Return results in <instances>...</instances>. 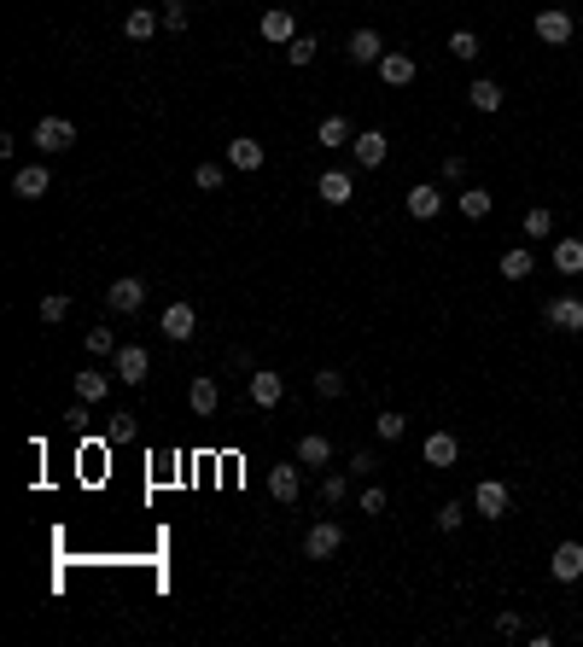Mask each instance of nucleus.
<instances>
[{
    "instance_id": "1",
    "label": "nucleus",
    "mask_w": 583,
    "mask_h": 647,
    "mask_svg": "<svg viewBox=\"0 0 583 647\" xmlns=\"http://www.w3.org/2000/svg\"><path fill=\"white\" fill-rule=\"evenodd\" d=\"M77 146V123L70 117H41L35 123V152H70Z\"/></svg>"
},
{
    "instance_id": "2",
    "label": "nucleus",
    "mask_w": 583,
    "mask_h": 647,
    "mask_svg": "<svg viewBox=\"0 0 583 647\" xmlns=\"http://www.w3.org/2000/svg\"><path fill=\"white\" fill-rule=\"evenodd\" d=\"M542 321L560 333H583V297L566 292V297H549V309H542Z\"/></svg>"
},
{
    "instance_id": "3",
    "label": "nucleus",
    "mask_w": 583,
    "mask_h": 647,
    "mask_svg": "<svg viewBox=\"0 0 583 647\" xmlns=\"http://www.w3.org/2000/svg\"><path fill=\"white\" fill-rule=\"evenodd\" d=\"M111 373H117V379H129V385H141L146 373H152V356H146L141 344H117V356H111Z\"/></svg>"
},
{
    "instance_id": "4",
    "label": "nucleus",
    "mask_w": 583,
    "mask_h": 647,
    "mask_svg": "<svg viewBox=\"0 0 583 647\" xmlns=\"http://www.w3.org/2000/svg\"><path fill=\"white\" fill-rule=\"evenodd\" d=\"M105 304L117 309V315H134V309L146 304V280H134V275H123V280H111L105 286Z\"/></svg>"
},
{
    "instance_id": "5",
    "label": "nucleus",
    "mask_w": 583,
    "mask_h": 647,
    "mask_svg": "<svg viewBox=\"0 0 583 647\" xmlns=\"http://www.w3.org/2000/svg\"><path fill=\"white\" fill-rule=\"evenodd\" d=\"M158 327H164V339H169V344H187L193 333H198V315H193V304H169L164 315H158Z\"/></svg>"
},
{
    "instance_id": "6",
    "label": "nucleus",
    "mask_w": 583,
    "mask_h": 647,
    "mask_svg": "<svg viewBox=\"0 0 583 647\" xmlns=\"http://www.w3.org/2000/svg\"><path fill=\"white\" fill-rule=\"evenodd\" d=\"M344 549V531L332 525V519H321V525H309V537H304V554L309 560H332Z\"/></svg>"
},
{
    "instance_id": "7",
    "label": "nucleus",
    "mask_w": 583,
    "mask_h": 647,
    "mask_svg": "<svg viewBox=\"0 0 583 647\" xmlns=\"http://www.w3.org/2000/svg\"><path fill=\"white\" fill-rule=\"evenodd\" d=\"M473 507H478L485 519H507V507H514V496H507V484H502V478H485V484L473 490Z\"/></svg>"
},
{
    "instance_id": "8",
    "label": "nucleus",
    "mask_w": 583,
    "mask_h": 647,
    "mask_svg": "<svg viewBox=\"0 0 583 647\" xmlns=\"http://www.w3.org/2000/svg\"><path fill=\"white\" fill-rule=\"evenodd\" d=\"M245 391H251L257 408H275L280 396H287V379H280L275 368H251V385H245Z\"/></svg>"
},
{
    "instance_id": "9",
    "label": "nucleus",
    "mask_w": 583,
    "mask_h": 647,
    "mask_svg": "<svg viewBox=\"0 0 583 647\" xmlns=\"http://www.w3.org/2000/svg\"><path fill=\"white\" fill-rule=\"evenodd\" d=\"M351 152H356V164H362V169H379V164H386V152H391V141L379 129H362L351 141Z\"/></svg>"
},
{
    "instance_id": "10",
    "label": "nucleus",
    "mask_w": 583,
    "mask_h": 647,
    "mask_svg": "<svg viewBox=\"0 0 583 647\" xmlns=\"http://www.w3.org/2000/svg\"><path fill=\"white\" fill-rule=\"evenodd\" d=\"M549 571H554L560 583H578V578H583V542H560V549L549 554Z\"/></svg>"
},
{
    "instance_id": "11",
    "label": "nucleus",
    "mask_w": 583,
    "mask_h": 647,
    "mask_svg": "<svg viewBox=\"0 0 583 647\" xmlns=\"http://www.w3.org/2000/svg\"><path fill=\"white\" fill-rule=\"evenodd\" d=\"M344 53H351V65H379V59H386V41H379V30H356Z\"/></svg>"
},
{
    "instance_id": "12",
    "label": "nucleus",
    "mask_w": 583,
    "mask_h": 647,
    "mask_svg": "<svg viewBox=\"0 0 583 647\" xmlns=\"http://www.w3.org/2000/svg\"><path fill=\"white\" fill-rule=\"evenodd\" d=\"M537 35H542V41H549V47H566V41H572V18H566L560 6L537 12Z\"/></svg>"
},
{
    "instance_id": "13",
    "label": "nucleus",
    "mask_w": 583,
    "mask_h": 647,
    "mask_svg": "<svg viewBox=\"0 0 583 647\" xmlns=\"http://www.w3.org/2000/svg\"><path fill=\"white\" fill-rule=\"evenodd\" d=\"M420 455H426V467H455L461 443H455V432H432V438L420 443Z\"/></svg>"
},
{
    "instance_id": "14",
    "label": "nucleus",
    "mask_w": 583,
    "mask_h": 647,
    "mask_svg": "<svg viewBox=\"0 0 583 647\" xmlns=\"http://www.w3.org/2000/svg\"><path fill=\"white\" fill-rule=\"evenodd\" d=\"M414 59H408V53H386V59H379V82H386V88H408V82H414Z\"/></svg>"
},
{
    "instance_id": "15",
    "label": "nucleus",
    "mask_w": 583,
    "mask_h": 647,
    "mask_svg": "<svg viewBox=\"0 0 583 647\" xmlns=\"http://www.w3.org/2000/svg\"><path fill=\"white\" fill-rule=\"evenodd\" d=\"M158 23H164V18H158L152 6H129V18H123V35H129V41H152Z\"/></svg>"
},
{
    "instance_id": "16",
    "label": "nucleus",
    "mask_w": 583,
    "mask_h": 647,
    "mask_svg": "<svg viewBox=\"0 0 583 647\" xmlns=\"http://www.w3.org/2000/svg\"><path fill=\"white\" fill-rule=\"evenodd\" d=\"M315 193H321V205H351V193H356V181L344 176V169H327V176L315 181Z\"/></svg>"
},
{
    "instance_id": "17",
    "label": "nucleus",
    "mask_w": 583,
    "mask_h": 647,
    "mask_svg": "<svg viewBox=\"0 0 583 647\" xmlns=\"http://www.w3.org/2000/svg\"><path fill=\"white\" fill-rule=\"evenodd\" d=\"M438 210H443V193H438V187H408V216H414V222H432Z\"/></svg>"
},
{
    "instance_id": "18",
    "label": "nucleus",
    "mask_w": 583,
    "mask_h": 647,
    "mask_svg": "<svg viewBox=\"0 0 583 647\" xmlns=\"http://www.w3.org/2000/svg\"><path fill=\"white\" fill-rule=\"evenodd\" d=\"M327 461H332V443L321 432H304L297 438V467H327Z\"/></svg>"
},
{
    "instance_id": "19",
    "label": "nucleus",
    "mask_w": 583,
    "mask_h": 647,
    "mask_svg": "<svg viewBox=\"0 0 583 647\" xmlns=\"http://www.w3.org/2000/svg\"><path fill=\"white\" fill-rule=\"evenodd\" d=\"M228 164L233 169H263V141H251V134L228 141Z\"/></svg>"
},
{
    "instance_id": "20",
    "label": "nucleus",
    "mask_w": 583,
    "mask_h": 647,
    "mask_svg": "<svg viewBox=\"0 0 583 647\" xmlns=\"http://www.w3.org/2000/svg\"><path fill=\"white\" fill-rule=\"evenodd\" d=\"M187 403H193V415H216V403H222V385L210 379V373H198V379H193V391H187Z\"/></svg>"
},
{
    "instance_id": "21",
    "label": "nucleus",
    "mask_w": 583,
    "mask_h": 647,
    "mask_svg": "<svg viewBox=\"0 0 583 647\" xmlns=\"http://www.w3.org/2000/svg\"><path fill=\"white\" fill-rule=\"evenodd\" d=\"M105 391H111V373H99V368L77 373V403H105Z\"/></svg>"
},
{
    "instance_id": "22",
    "label": "nucleus",
    "mask_w": 583,
    "mask_h": 647,
    "mask_svg": "<svg viewBox=\"0 0 583 647\" xmlns=\"http://www.w3.org/2000/svg\"><path fill=\"white\" fill-rule=\"evenodd\" d=\"M297 490H304L297 467H269V496H275V502H297Z\"/></svg>"
},
{
    "instance_id": "23",
    "label": "nucleus",
    "mask_w": 583,
    "mask_h": 647,
    "mask_svg": "<svg viewBox=\"0 0 583 647\" xmlns=\"http://www.w3.org/2000/svg\"><path fill=\"white\" fill-rule=\"evenodd\" d=\"M47 187H53V176H47L41 164H30V169H18V176H12V193H18V198H41Z\"/></svg>"
},
{
    "instance_id": "24",
    "label": "nucleus",
    "mask_w": 583,
    "mask_h": 647,
    "mask_svg": "<svg viewBox=\"0 0 583 647\" xmlns=\"http://www.w3.org/2000/svg\"><path fill=\"white\" fill-rule=\"evenodd\" d=\"M257 30H263V41H297V23H292V12H263V23H257Z\"/></svg>"
},
{
    "instance_id": "25",
    "label": "nucleus",
    "mask_w": 583,
    "mask_h": 647,
    "mask_svg": "<svg viewBox=\"0 0 583 647\" xmlns=\"http://www.w3.org/2000/svg\"><path fill=\"white\" fill-rule=\"evenodd\" d=\"M351 141H356V134H351V123H344L339 111H332V117H321V129H315V146H327V152H332V146H351Z\"/></svg>"
},
{
    "instance_id": "26",
    "label": "nucleus",
    "mask_w": 583,
    "mask_h": 647,
    "mask_svg": "<svg viewBox=\"0 0 583 647\" xmlns=\"http://www.w3.org/2000/svg\"><path fill=\"white\" fill-rule=\"evenodd\" d=\"M554 269L560 275H583V240H554Z\"/></svg>"
},
{
    "instance_id": "27",
    "label": "nucleus",
    "mask_w": 583,
    "mask_h": 647,
    "mask_svg": "<svg viewBox=\"0 0 583 647\" xmlns=\"http://www.w3.org/2000/svg\"><path fill=\"white\" fill-rule=\"evenodd\" d=\"M467 99H473L478 111H502V82H490V77H478L473 88H467Z\"/></svg>"
},
{
    "instance_id": "28",
    "label": "nucleus",
    "mask_w": 583,
    "mask_h": 647,
    "mask_svg": "<svg viewBox=\"0 0 583 647\" xmlns=\"http://www.w3.org/2000/svg\"><path fill=\"white\" fill-rule=\"evenodd\" d=\"M531 269H537V257H531L525 245H514V251H502V275H507V280H525Z\"/></svg>"
},
{
    "instance_id": "29",
    "label": "nucleus",
    "mask_w": 583,
    "mask_h": 647,
    "mask_svg": "<svg viewBox=\"0 0 583 647\" xmlns=\"http://www.w3.org/2000/svg\"><path fill=\"white\" fill-rule=\"evenodd\" d=\"M461 216L467 222H485L490 216V193H485V187H467V193H461Z\"/></svg>"
},
{
    "instance_id": "30",
    "label": "nucleus",
    "mask_w": 583,
    "mask_h": 647,
    "mask_svg": "<svg viewBox=\"0 0 583 647\" xmlns=\"http://www.w3.org/2000/svg\"><path fill=\"white\" fill-rule=\"evenodd\" d=\"M65 315H70V297H65V292H47V297H41V321H47V327H59Z\"/></svg>"
},
{
    "instance_id": "31",
    "label": "nucleus",
    "mask_w": 583,
    "mask_h": 647,
    "mask_svg": "<svg viewBox=\"0 0 583 647\" xmlns=\"http://www.w3.org/2000/svg\"><path fill=\"white\" fill-rule=\"evenodd\" d=\"M374 432H379V438H386V443H396V438H403V432H408V420L396 415V408H386V415L374 420Z\"/></svg>"
},
{
    "instance_id": "32",
    "label": "nucleus",
    "mask_w": 583,
    "mask_h": 647,
    "mask_svg": "<svg viewBox=\"0 0 583 647\" xmlns=\"http://www.w3.org/2000/svg\"><path fill=\"white\" fill-rule=\"evenodd\" d=\"M525 233H531V240H549V233H554V216H549V210H525Z\"/></svg>"
},
{
    "instance_id": "33",
    "label": "nucleus",
    "mask_w": 583,
    "mask_h": 647,
    "mask_svg": "<svg viewBox=\"0 0 583 647\" xmlns=\"http://www.w3.org/2000/svg\"><path fill=\"white\" fill-rule=\"evenodd\" d=\"M344 496H351V478H344V472H332V478L321 484V502H327V507H339Z\"/></svg>"
},
{
    "instance_id": "34",
    "label": "nucleus",
    "mask_w": 583,
    "mask_h": 647,
    "mask_svg": "<svg viewBox=\"0 0 583 647\" xmlns=\"http://www.w3.org/2000/svg\"><path fill=\"white\" fill-rule=\"evenodd\" d=\"M450 53H455V59H478V35H473V30H455V35H450Z\"/></svg>"
},
{
    "instance_id": "35",
    "label": "nucleus",
    "mask_w": 583,
    "mask_h": 647,
    "mask_svg": "<svg viewBox=\"0 0 583 647\" xmlns=\"http://www.w3.org/2000/svg\"><path fill=\"white\" fill-rule=\"evenodd\" d=\"M315 391H321V396H344V373H339V368H321V373H315Z\"/></svg>"
},
{
    "instance_id": "36",
    "label": "nucleus",
    "mask_w": 583,
    "mask_h": 647,
    "mask_svg": "<svg viewBox=\"0 0 583 647\" xmlns=\"http://www.w3.org/2000/svg\"><path fill=\"white\" fill-rule=\"evenodd\" d=\"M88 351H94V356H117V339H111V327H88Z\"/></svg>"
},
{
    "instance_id": "37",
    "label": "nucleus",
    "mask_w": 583,
    "mask_h": 647,
    "mask_svg": "<svg viewBox=\"0 0 583 647\" xmlns=\"http://www.w3.org/2000/svg\"><path fill=\"white\" fill-rule=\"evenodd\" d=\"M287 59H292V65H309V59H315V35H297V41H287Z\"/></svg>"
},
{
    "instance_id": "38",
    "label": "nucleus",
    "mask_w": 583,
    "mask_h": 647,
    "mask_svg": "<svg viewBox=\"0 0 583 647\" xmlns=\"http://www.w3.org/2000/svg\"><path fill=\"white\" fill-rule=\"evenodd\" d=\"M193 187H198V193H216V187H222V169H216V164H198V169H193Z\"/></svg>"
},
{
    "instance_id": "39",
    "label": "nucleus",
    "mask_w": 583,
    "mask_h": 647,
    "mask_svg": "<svg viewBox=\"0 0 583 647\" xmlns=\"http://www.w3.org/2000/svg\"><path fill=\"white\" fill-rule=\"evenodd\" d=\"M461 519H467L461 502H443V507H438V531H461Z\"/></svg>"
},
{
    "instance_id": "40",
    "label": "nucleus",
    "mask_w": 583,
    "mask_h": 647,
    "mask_svg": "<svg viewBox=\"0 0 583 647\" xmlns=\"http://www.w3.org/2000/svg\"><path fill=\"white\" fill-rule=\"evenodd\" d=\"M362 514H386V490H379V484L362 490Z\"/></svg>"
},
{
    "instance_id": "41",
    "label": "nucleus",
    "mask_w": 583,
    "mask_h": 647,
    "mask_svg": "<svg viewBox=\"0 0 583 647\" xmlns=\"http://www.w3.org/2000/svg\"><path fill=\"white\" fill-rule=\"evenodd\" d=\"M461 176H467V158L450 152V158H443V181H461Z\"/></svg>"
},
{
    "instance_id": "42",
    "label": "nucleus",
    "mask_w": 583,
    "mask_h": 647,
    "mask_svg": "<svg viewBox=\"0 0 583 647\" xmlns=\"http://www.w3.org/2000/svg\"><path fill=\"white\" fill-rule=\"evenodd\" d=\"M164 30H176V35L187 30V6H164Z\"/></svg>"
},
{
    "instance_id": "43",
    "label": "nucleus",
    "mask_w": 583,
    "mask_h": 647,
    "mask_svg": "<svg viewBox=\"0 0 583 647\" xmlns=\"http://www.w3.org/2000/svg\"><path fill=\"white\" fill-rule=\"evenodd\" d=\"M496 630H502V636H519V630H525V618H519V613H502V618H496Z\"/></svg>"
},
{
    "instance_id": "44",
    "label": "nucleus",
    "mask_w": 583,
    "mask_h": 647,
    "mask_svg": "<svg viewBox=\"0 0 583 647\" xmlns=\"http://www.w3.org/2000/svg\"><path fill=\"white\" fill-rule=\"evenodd\" d=\"M164 6H187V0H164Z\"/></svg>"
}]
</instances>
